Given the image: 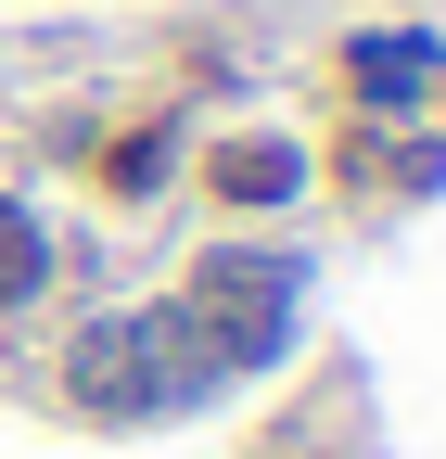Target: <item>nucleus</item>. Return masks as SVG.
Listing matches in <instances>:
<instances>
[{"label":"nucleus","mask_w":446,"mask_h":459,"mask_svg":"<svg viewBox=\"0 0 446 459\" xmlns=\"http://www.w3.org/2000/svg\"><path fill=\"white\" fill-rule=\"evenodd\" d=\"M64 383H77V409H102V421H153V409H179L204 370H192L179 319L153 307V319H102V332H77Z\"/></svg>","instance_id":"f257e3e1"},{"label":"nucleus","mask_w":446,"mask_h":459,"mask_svg":"<svg viewBox=\"0 0 446 459\" xmlns=\"http://www.w3.org/2000/svg\"><path fill=\"white\" fill-rule=\"evenodd\" d=\"M281 192H306L294 141H217V204H281Z\"/></svg>","instance_id":"f03ea898"},{"label":"nucleus","mask_w":446,"mask_h":459,"mask_svg":"<svg viewBox=\"0 0 446 459\" xmlns=\"http://www.w3.org/2000/svg\"><path fill=\"white\" fill-rule=\"evenodd\" d=\"M345 77H357L370 102H408V90H433V39H408V26H396V39H357Z\"/></svg>","instance_id":"7ed1b4c3"},{"label":"nucleus","mask_w":446,"mask_h":459,"mask_svg":"<svg viewBox=\"0 0 446 459\" xmlns=\"http://www.w3.org/2000/svg\"><path fill=\"white\" fill-rule=\"evenodd\" d=\"M39 281H51V243H39V217H26V204H0V307H26Z\"/></svg>","instance_id":"20e7f679"}]
</instances>
